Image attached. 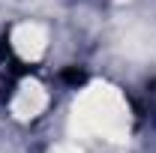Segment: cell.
<instances>
[{
    "label": "cell",
    "instance_id": "cell-3",
    "mask_svg": "<svg viewBox=\"0 0 156 153\" xmlns=\"http://www.w3.org/2000/svg\"><path fill=\"white\" fill-rule=\"evenodd\" d=\"M45 102H48V96L42 90V84L24 81L21 90L15 93V99H12V114L18 117V120H30V117H36L45 108Z\"/></svg>",
    "mask_w": 156,
    "mask_h": 153
},
{
    "label": "cell",
    "instance_id": "cell-2",
    "mask_svg": "<svg viewBox=\"0 0 156 153\" xmlns=\"http://www.w3.org/2000/svg\"><path fill=\"white\" fill-rule=\"evenodd\" d=\"M45 45H48V36H45V30L39 24H30L27 21V24H18L12 30V48L24 60H39L42 51H45Z\"/></svg>",
    "mask_w": 156,
    "mask_h": 153
},
{
    "label": "cell",
    "instance_id": "cell-4",
    "mask_svg": "<svg viewBox=\"0 0 156 153\" xmlns=\"http://www.w3.org/2000/svg\"><path fill=\"white\" fill-rule=\"evenodd\" d=\"M54 153H81V150H78V147H69V144H63V147H57Z\"/></svg>",
    "mask_w": 156,
    "mask_h": 153
},
{
    "label": "cell",
    "instance_id": "cell-1",
    "mask_svg": "<svg viewBox=\"0 0 156 153\" xmlns=\"http://www.w3.org/2000/svg\"><path fill=\"white\" fill-rule=\"evenodd\" d=\"M72 129L78 135H96L108 141H126L129 132V108L120 90L108 84H93L75 99Z\"/></svg>",
    "mask_w": 156,
    "mask_h": 153
}]
</instances>
